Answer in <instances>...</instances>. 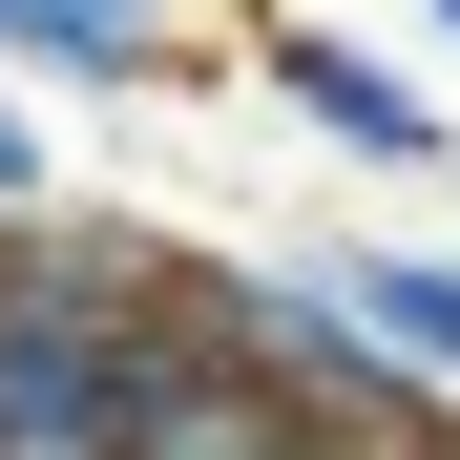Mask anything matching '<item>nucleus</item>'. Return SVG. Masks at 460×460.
I'll list each match as a JSON object with an SVG mask.
<instances>
[{"label":"nucleus","mask_w":460,"mask_h":460,"mask_svg":"<svg viewBox=\"0 0 460 460\" xmlns=\"http://www.w3.org/2000/svg\"><path fill=\"white\" fill-rule=\"evenodd\" d=\"M209 314L252 335V376L293 398V439H376V460H439L460 439V398L376 335V293L335 272V230H314V252H209Z\"/></svg>","instance_id":"f257e3e1"},{"label":"nucleus","mask_w":460,"mask_h":460,"mask_svg":"<svg viewBox=\"0 0 460 460\" xmlns=\"http://www.w3.org/2000/svg\"><path fill=\"white\" fill-rule=\"evenodd\" d=\"M252 84H272V126H314L335 168H376V189H419V168H439V126H460V84H439V63L356 42V22H293V0H272Z\"/></svg>","instance_id":"f03ea898"},{"label":"nucleus","mask_w":460,"mask_h":460,"mask_svg":"<svg viewBox=\"0 0 460 460\" xmlns=\"http://www.w3.org/2000/svg\"><path fill=\"white\" fill-rule=\"evenodd\" d=\"M0 63L63 84V105H146V84H189L168 0H0Z\"/></svg>","instance_id":"7ed1b4c3"},{"label":"nucleus","mask_w":460,"mask_h":460,"mask_svg":"<svg viewBox=\"0 0 460 460\" xmlns=\"http://www.w3.org/2000/svg\"><path fill=\"white\" fill-rule=\"evenodd\" d=\"M335 272L376 293V335H398L439 398H460V252H398V230H335Z\"/></svg>","instance_id":"20e7f679"},{"label":"nucleus","mask_w":460,"mask_h":460,"mask_svg":"<svg viewBox=\"0 0 460 460\" xmlns=\"http://www.w3.org/2000/svg\"><path fill=\"white\" fill-rule=\"evenodd\" d=\"M42 189H63V126H42L22 63H0V209H42Z\"/></svg>","instance_id":"39448f33"},{"label":"nucleus","mask_w":460,"mask_h":460,"mask_svg":"<svg viewBox=\"0 0 460 460\" xmlns=\"http://www.w3.org/2000/svg\"><path fill=\"white\" fill-rule=\"evenodd\" d=\"M419 42H439V63H460V0H419Z\"/></svg>","instance_id":"423d86ee"},{"label":"nucleus","mask_w":460,"mask_h":460,"mask_svg":"<svg viewBox=\"0 0 460 460\" xmlns=\"http://www.w3.org/2000/svg\"><path fill=\"white\" fill-rule=\"evenodd\" d=\"M439 189H460V126H439Z\"/></svg>","instance_id":"0eeeda50"}]
</instances>
